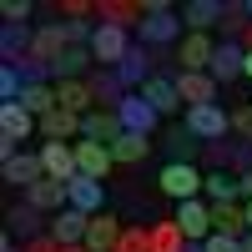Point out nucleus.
I'll use <instances>...</instances> for the list:
<instances>
[{
	"mask_svg": "<svg viewBox=\"0 0 252 252\" xmlns=\"http://www.w3.org/2000/svg\"><path fill=\"white\" fill-rule=\"evenodd\" d=\"M182 126H187L202 146H217L227 131H232V111H222V101H212V106H192V111L182 116Z\"/></svg>",
	"mask_w": 252,
	"mask_h": 252,
	"instance_id": "obj_1",
	"label": "nucleus"
},
{
	"mask_svg": "<svg viewBox=\"0 0 252 252\" xmlns=\"http://www.w3.org/2000/svg\"><path fill=\"white\" fill-rule=\"evenodd\" d=\"M172 40H182V15L172 5H166V10H146V20L136 26V46L161 51V46H172Z\"/></svg>",
	"mask_w": 252,
	"mask_h": 252,
	"instance_id": "obj_2",
	"label": "nucleus"
},
{
	"mask_svg": "<svg viewBox=\"0 0 252 252\" xmlns=\"http://www.w3.org/2000/svg\"><path fill=\"white\" fill-rule=\"evenodd\" d=\"M131 46H136V40L126 35L121 26H96V35H91V56H96V66H101V71H116Z\"/></svg>",
	"mask_w": 252,
	"mask_h": 252,
	"instance_id": "obj_3",
	"label": "nucleus"
},
{
	"mask_svg": "<svg viewBox=\"0 0 252 252\" xmlns=\"http://www.w3.org/2000/svg\"><path fill=\"white\" fill-rule=\"evenodd\" d=\"M212 56H217V40L212 35L187 31L182 35V51H177V71L182 76H207V71H212Z\"/></svg>",
	"mask_w": 252,
	"mask_h": 252,
	"instance_id": "obj_4",
	"label": "nucleus"
},
{
	"mask_svg": "<svg viewBox=\"0 0 252 252\" xmlns=\"http://www.w3.org/2000/svg\"><path fill=\"white\" fill-rule=\"evenodd\" d=\"M202 182H207V177L197 172V166H177V161H166L161 177H157V187H161L172 202H192V197H202Z\"/></svg>",
	"mask_w": 252,
	"mask_h": 252,
	"instance_id": "obj_5",
	"label": "nucleus"
},
{
	"mask_svg": "<svg viewBox=\"0 0 252 252\" xmlns=\"http://www.w3.org/2000/svg\"><path fill=\"white\" fill-rule=\"evenodd\" d=\"M172 222L182 227L187 242H207V237H212V202H207V197L177 202V217H172Z\"/></svg>",
	"mask_w": 252,
	"mask_h": 252,
	"instance_id": "obj_6",
	"label": "nucleus"
},
{
	"mask_svg": "<svg viewBox=\"0 0 252 252\" xmlns=\"http://www.w3.org/2000/svg\"><path fill=\"white\" fill-rule=\"evenodd\" d=\"M35 131H40V121L20 106V101H0V141L20 146V141H31Z\"/></svg>",
	"mask_w": 252,
	"mask_h": 252,
	"instance_id": "obj_7",
	"label": "nucleus"
},
{
	"mask_svg": "<svg viewBox=\"0 0 252 252\" xmlns=\"http://www.w3.org/2000/svg\"><path fill=\"white\" fill-rule=\"evenodd\" d=\"M40 161H46V177L66 182V187L81 177V166H76V141H40Z\"/></svg>",
	"mask_w": 252,
	"mask_h": 252,
	"instance_id": "obj_8",
	"label": "nucleus"
},
{
	"mask_svg": "<svg viewBox=\"0 0 252 252\" xmlns=\"http://www.w3.org/2000/svg\"><path fill=\"white\" fill-rule=\"evenodd\" d=\"M141 96L152 101V111L157 116H172V111H182V91H177V71H157L152 81L141 86Z\"/></svg>",
	"mask_w": 252,
	"mask_h": 252,
	"instance_id": "obj_9",
	"label": "nucleus"
},
{
	"mask_svg": "<svg viewBox=\"0 0 252 252\" xmlns=\"http://www.w3.org/2000/svg\"><path fill=\"white\" fill-rule=\"evenodd\" d=\"M116 116H121V126H126V131H136V136H152L157 131V111H152V101H146L141 91H131V96H126L121 101V106H116Z\"/></svg>",
	"mask_w": 252,
	"mask_h": 252,
	"instance_id": "obj_10",
	"label": "nucleus"
},
{
	"mask_svg": "<svg viewBox=\"0 0 252 252\" xmlns=\"http://www.w3.org/2000/svg\"><path fill=\"white\" fill-rule=\"evenodd\" d=\"M76 166H81V177L106 182V172L116 166V157H111V146H101V141H86V136H81V141H76Z\"/></svg>",
	"mask_w": 252,
	"mask_h": 252,
	"instance_id": "obj_11",
	"label": "nucleus"
},
{
	"mask_svg": "<svg viewBox=\"0 0 252 252\" xmlns=\"http://www.w3.org/2000/svg\"><path fill=\"white\" fill-rule=\"evenodd\" d=\"M26 202L35 207V212H66L71 207V192H66V182H56V177H40L35 187H26Z\"/></svg>",
	"mask_w": 252,
	"mask_h": 252,
	"instance_id": "obj_12",
	"label": "nucleus"
},
{
	"mask_svg": "<svg viewBox=\"0 0 252 252\" xmlns=\"http://www.w3.org/2000/svg\"><path fill=\"white\" fill-rule=\"evenodd\" d=\"M81 136L86 141H101V146H116L121 136H126V126H121V116L116 111H91V116H81Z\"/></svg>",
	"mask_w": 252,
	"mask_h": 252,
	"instance_id": "obj_13",
	"label": "nucleus"
},
{
	"mask_svg": "<svg viewBox=\"0 0 252 252\" xmlns=\"http://www.w3.org/2000/svg\"><path fill=\"white\" fill-rule=\"evenodd\" d=\"M56 106L71 111V116H91V111H96L91 81H56Z\"/></svg>",
	"mask_w": 252,
	"mask_h": 252,
	"instance_id": "obj_14",
	"label": "nucleus"
},
{
	"mask_svg": "<svg viewBox=\"0 0 252 252\" xmlns=\"http://www.w3.org/2000/svg\"><path fill=\"white\" fill-rule=\"evenodd\" d=\"M66 51H71L66 26H40V31H35V40H31V61H40V66H56Z\"/></svg>",
	"mask_w": 252,
	"mask_h": 252,
	"instance_id": "obj_15",
	"label": "nucleus"
},
{
	"mask_svg": "<svg viewBox=\"0 0 252 252\" xmlns=\"http://www.w3.org/2000/svg\"><path fill=\"white\" fill-rule=\"evenodd\" d=\"M152 51H146V46H131V51H126V61H121V66H116V76H121V86L126 91H141L146 86V81H152L157 71H152Z\"/></svg>",
	"mask_w": 252,
	"mask_h": 252,
	"instance_id": "obj_16",
	"label": "nucleus"
},
{
	"mask_svg": "<svg viewBox=\"0 0 252 252\" xmlns=\"http://www.w3.org/2000/svg\"><path fill=\"white\" fill-rule=\"evenodd\" d=\"M0 177L15 182L20 192H26V187H35L40 177H46V161H40V152H20V157H10V161H0Z\"/></svg>",
	"mask_w": 252,
	"mask_h": 252,
	"instance_id": "obj_17",
	"label": "nucleus"
},
{
	"mask_svg": "<svg viewBox=\"0 0 252 252\" xmlns=\"http://www.w3.org/2000/svg\"><path fill=\"white\" fill-rule=\"evenodd\" d=\"M86 227H91V217L76 212V207H66V212L51 217V237H56L61 247H81V242H86Z\"/></svg>",
	"mask_w": 252,
	"mask_h": 252,
	"instance_id": "obj_18",
	"label": "nucleus"
},
{
	"mask_svg": "<svg viewBox=\"0 0 252 252\" xmlns=\"http://www.w3.org/2000/svg\"><path fill=\"white\" fill-rule=\"evenodd\" d=\"M242 61H247L242 40H222V46H217V56H212V71H207V76H212L217 86H227V81H237V76H242Z\"/></svg>",
	"mask_w": 252,
	"mask_h": 252,
	"instance_id": "obj_19",
	"label": "nucleus"
},
{
	"mask_svg": "<svg viewBox=\"0 0 252 252\" xmlns=\"http://www.w3.org/2000/svg\"><path fill=\"white\" fill-rule=\"evenodd\" d=\"M96 15H101V26H121V31H131L146 20V5H136V0H96Z\"/></svg>",
	"mask_w": 252,
	"mask_h": 252,
	"instance_id": "obj_20",
	"label": "nucleus"
},
{
	"mask_svg": "<svg viewBox=\"0 0 252 252\" xmlns=\"http://www.w3.org/2000/svg\"><path fill=\"white\" fill-rule=\"evenodd\" d=\"M121 232L126 227L111 217V212H101V217H91V227H86V252H116V242H121Z\"/></svg>",
	"mask_w": 252,
	"mask_h": 252,
	"instance_id": "obj_21",
	"label": "nucleus"
},
{
	"mask_svg": "<svg viewBox=\"0 0 252 252\" xmlns=\"http://www.w3.org/2000/svg\"><path fill=\"white\" fill-rule=\"evenodd\" d=\"M66 192H71V207H76V212H86V217H101V212H106V187H101V182L76 177Z\"/></svg>",
	"mask_w": 252,
	"mask_h": 252,
	"instance_id": "obj_22",
	"label": "nucleus"
},
{
	"mask_svg": "<svg viewBox=\"0 0 252 252\" xmlns=\"http://www.w3.org/2000/svg\"><path fill=\"white\" fill-rule=\"evenodd\" d=\"M86 81H91V91H96V106H101V111H116L121 101L131 96V91L121 86V76H116V71H101V66H96Z\"/></svg>",
	"mask_w": 252,
	"mask_h": 252,
	"instance_id": "obj_23",
	"label": "nucleus"
},
{
	"mask_svg": "<svg viewBox=\"0 0 252 252\" xmlns=\"http://www.w3.org/2000/svg\"><path fill=\"white\" fill-rule=\"evenodd\" d=\"M177 91H182V106L192 111V106H212L222 86H217L212 76H182V71H177Z\"/></svg>",
	"mask_w": 252,
	"mask_h": 252,
	"instance_id": "obj_24",
	"label": "nucleus"
},
{
	"mask_svg": "<svg viewBox=\"0 0 252 252\" xmlns=\"http://www.w3.org/2000/svg\"><path fill=\"white\" fill-rule=\"evenodd\" d=\"M202 197L212 202V207H232V202L242 197V177H232V172H207Z\"/></svg>",
	"mask_w": 252,
	"mask_h": 252,
	"instance_id": "obj_25",
	"label": "nucleus"
},
{
	"mask_svg": "<svg viewBox=\"0 0 252 252\" xmlns=\"http://www.w3.org/2000/svg\"><path fill=\"white\" fill-rule=\"evenodd\" d=\"M182 26L207 35L212 26H222V0H192V5H182Z\"/></svg>",
	"mask_w": 252,
	"mask_h": 252,
	"instance_id": "obj_26",
	"label": "nucleus"
},
{
	"mask_svg": "<svg viewBox=\"0 0 252 252\" xmlns=\"http://www.w3.org/2000/svg\"><path fill=\"white\" fill-rule=\"evenodd\" d=\"M31 40H35L31 26H5V31H0V56H5L0 66H20V61L31 56Z\"/></svg>",
	"mask_w": 252,
	"mask_h": 252,
	"instance_id": "obj_27",
	"label": "nucleus"
},
{
	"mask_svg": "<svg viewBox=\"0 0 252 252\" xmlns=\"http://www.w3.org/2000/svg\"><path fill=\"white\" fill-rule=\"evenodd\" d=\"M5 222H10V227H5L10 237L35 242V237H40V227H46V212H35L31 202H20V207H10V217H5Z\"/></svg>",
	"mask_w": 252,
	"mask_h": 252,
	"instance_id": "obj_28",
	"label": "nucleus"
},
{
	"mask_svg": "<svg viewBox=\"0 0 252 252\" xmlns=\"http://www.w3.org/2000/svg\"><path fill=\"white\" fill-rule=\"evenodd\" d=\"M40 136H46V141H81V116L56 106L51 116H40Z\"/></svg>",
	"mask_w": 252,
	"mask_h": 252,
	"instance_id": "obj_29",
	"label": "nucleus"
},
{
	"mask_svg": "<svg viewBox=\"0 0 252 252\" xmlns=\"http://www.w3.org/2000/svg\"><path fill=\"white\" fill-rule=\"evenodd\" d=\"M197 152H202V141L187 131V126H177L172 136H166V161H177V166H192L197 161Z\"/></svg>",
	"mask_w": 252,
	"mask_h": 252,
	"instance_id": "obj_30",
	"label": "nucleus"
},
{
	"mask_svg": "<svg viewBox=\"0 0 252 252\" xmlns=\"http://www.w3.org/2000/svg\"><path fill=\"white\" fill-rule=\"evenodd\" d=\"M146 152H152V136H136V131H126V136L111 146L116 166H136V161H146Z\"/></svg>",
	"mask_w": 252,
	"mask_h": 252,
	"instance_id": "obj_31",
	"label": "nucleus"
},
{
	"mask_svg": "<svg viewBox=\"0 0 252 252\" xmlns=\"http://www.w3.org/2000/svg\"><path fill=\"white\" fill-rule=\"evenodd\" d=\"M212 232L222 237H247V217H242V207H212Z\"/></svg>",
	"mask_w": 252,
	"mask_h": 252,
	"instance_id": "obj_32",
	"label": "nucleus"
},
{
	"mask_svg": "<svg viewBox=\"0 0 252 252\" xmlns=\"http://www.w3.org/2000/svg\"><path fill=\"white\" fill-rule=\"evenodd\" d=\"M20 106H26L35 121L51 116V111H56V86H26V91H20Z\"/></svg>",
	"mask_w": 252,
	"mask_h": 252,
	"instance_id": "obj_33",
	"label": "nucleus"
},
{
	"mask_svg": "<svg viewBox=\"0 0 252 252\" xmlns=\"http://www.w3.org/2000/svg\"><path fill=\"white\" fill-rule=\"evenodd\" d=\"M187 237H182V227L166 217V222H152V252H182Z\"/></svg>",
	"mask_w": 252,
	"mask_h": 252,
	"instance_id": "obj_34",
	"label": "nucleus"
},
{
	"mask_svg": "<svg viewBox=\"0 0 252 252\" xmlns=\"http://www.w3.org/2000/svg\"><path fill=\"white\" fill-rule=\"evenodd\" d=\"M116 252H152V227H141V222H131V227H126V232H121Z\"/></svg>",
	"mask_w": 252,
	"mask_h": 252,
	"instance_id": "obj_35",
	"label": "nucleus"
},
{
	"mask_svg": "<svg viewBox=\"0 0 252 252\" xmlns=\"http://www.w3.org/2000/svg\"><path fill=\"white\" fill-rule=\"evenodd\" d=\"M20 91H26L20 66H0V101H20Z\"/></svg>",
	"mask_w": 252,
	"mask_h": 252,
	"instance_id": "obj_36",
	"label": "nucleus"
},
{
	"mask_svg": "<svg viewBox=\"0 0 252 252\" xmlns=\"http://www.w3.org/2000/svg\"><path fill=\"white\" fill-rule=\"evenodd\" d=\"M232 131H237L242 141H252V101H242V106L232 111Z\"/></svg>",
	"mask_w": 252,
	"mask_h": 252,
	"instance_id": "obj_37",
	"label": "nucleus"
},
{
	"mask_svg": "<svg viewBox=\"0 0 252 252\" xmlns=\"http://www.w3.org/2000/svg\"><path fill=\"white\" fill-rule=\"evenodd\" d=\"M0 15H5V26H26V20H31V5H26V0H5Z\"/></svg>",
	"mask_w": 252,
	"mask_h": 252,
	"instance_id": "obj_38",
	"label": "nucleus"
},
{
	"mask_svg": "<svg viewBox=\"0 0 252 252\" xmlns=\"http://www.w3.org/2000/svg\"><path fill=\"white\" fill-rule=\"evenodd\" d=\"M232 166H237V177H252V141L232 146Z\"/></svg>",
	"mask_w": 252,
	"mask_h": 252,
	"instance_id": "obj_39",
	"label": "nucleus"
},
{
	"mask_svg": "<svg viewBox=\"0 0 252 252\" xmlns=\"http://www.w3.org/2000/svg\"><path fill=\"white\" fill-rule=\"evenodd\" d=\"M202 252H242V237H222V232H212L202 242Z\"/></svg>",
	"mask_w": 252,
	"mask_h": 252,
	"instance_id": "obj_40",
	"label": "nucleus"
},
{
	"mask_svg": "<svg viewBox=\"0 0 252 252\" xmlns=\"http://www.w3.org/2000/svg\"><path fill=\"white\" fill-rule=\"evenodd\" d=\"M20 252H61V242H56V237L46 232V237H35V242H26Z\"/></svg>",
	"mask_w": 252,
	"mask_h": 252,
	"instance_id": "obj_41",
	"label": "nucleus"
},
{
	"mask_svg": "<svg viewBox=\"0 0 252 252\" xmlns=\"http://www.w3.org/2000/svg\"><path fill=\"white\" fill-rule=\"evenodd\" d=\"M0 252H15V237L5 232V237H0Z\"/></svg>",
	"mask_w": 252,
	"mask_h": 252,
	"instance_id": "obj_42",
	"label": "nucleus"
},
{
	"mask_svg": "<svg viewBox=\"0 0 252 252\" xmlns=\"http://www.w3.org/2000/svg\"><path fill=\"white\" fill-rule=\"evenodd\" d=\"M242 197H247V202H252V177H242Z\"/></svg>",
	"mask_w": 252,
	"mask_h": 252,
	"instance_id": "obj_43",
	"label": "nucleus"
},
{
	"mask_svg": "<svg viewBox=\"0 0 252 252\" xmlns=\"http://www.w3.org/2000/svg\"><path fill=\"white\" fill-rule=\"evenodd\" d=\"M242 76H247V81H252V51H247V61H242Z\"/></svg>",
	"mask_w": 252,
	"mask_h": 252,
	"instance_id": "obj_44",
	"label": "nucleus"
},
{
	"mask_svg": "<svg viewBox=\"0 0 252 252\" xmlns=\"http://www.w3.org/2000/svg\"><path fill=\"white\" fill-rule=\"evenodd\" d=\"M242 217H247V232H252V202H247V207H242Z\"/></svg>",
	"mask_w": 252,
	"mask_h": 252,
	"instance_id": "obj_45",
	"label": "nucleus"
},
{
	"mask_svg": "<svg viewBox=\"0 0 252 252\" xmlns=\"http://www.w3.org/2000/svg\"><path fill=\"white\" fill-rule=\"evenodd\" d=\"M182 252H202V242H187V247H182Z\"/></svg>",
	"mask_w": 252,
	"mask_h": 252,
	"instance_id": "obj_46",
	"label": "nucleus"
},
{
	"mask_svg": "<svg viewBox=\"0 0 252 252\" xmlns=\"http://www.w3.org/2000/svg\"><path fill=\"white\" fill-rule=\"evenodd\" d=\"M242 252H252V232H247V237H242Z\"/></svg>",
	"mask_w": 252,
	"mask_h": 252,
	"instance_id": "obj_47",
	"label": "nucleus"
}]
</instances>
